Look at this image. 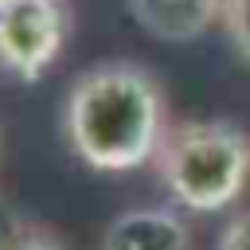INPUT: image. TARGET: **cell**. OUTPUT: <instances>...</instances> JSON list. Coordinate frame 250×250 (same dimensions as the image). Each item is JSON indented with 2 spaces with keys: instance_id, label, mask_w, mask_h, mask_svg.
Segmentation results:
<instances>
[{
  "instance_id": "1",
  "label": "cell",
  "mask_w": 250,
  "mask_h": 250,
  "mask_svg": "<svg viewBox=\"0 0 250 250\" xmlns=\"http://www.w3.org/2000/svg\"><path fill=\"white\" fill-rule=\"evenodd\" d=\"M66 141L98 172H129L156 160L168 137V105L137 62H98L66 94Z\"/></svg>"
},
{
  "instance_id": "2",
  "label": "cell",
  "mask_w": 250,
  "mask_h": 250,
  "mask_svg": "<svg viewBox=\"0 0 250 250\" xmlns=\"http://www.w3.org/2000/svg\"><path fill=\"white\" fill-rule=\"evenodd\" d=\"M156 172L191 211L230 207L250 180V137L230 121H180L156 152Z\"/></svg>"
},
{
  "instance_id": "3",
  "label": "cell",
  "mask_w": 250,
  "mask_h": 250,
  "mask_svg": "<svg viewBox=\"0 0 250 250\" xmlns=\"http://www.w3.org/2000/svg\"><path fill=\"white\" fill-rule=\"evenodd\" d=\"M66 4L62 0H16L0 12V62L20 78H39L62 51Z\"/></svg>"
},
{
  "instance_id": "4",
  "label": "cell",
  "mask_w": 250,
  "mask_h": 250,
  "mask_svg": "<svg viewBox=\"0 0 250 250\" xmlns=\"http://www.w3.org/2000/svg\"><path fill=\"white\" fill-rule=\"evenodd\" d=\"M102 250H191V238L180 215L164 207H133L109 223Z\"/></svg>"
},
{
  "instance_id": "5",
  "label": "cell",
  "mask_w": 250,
  "mask_h": 250,
  "mask_svg": "<svg viewBox=\"0 0 250 250\" xmlns=\"http://www.w3.org/2000/svg\"><path fill=\"white\" fill-rule=\"evenodd\" d=\"M133 16L156 39L184 43L223 20V0H133Z\"/></svg>"
},
{
  "instance_id": "6",
  "label": "cell",
  "mask_w": 250,
  "mask_h": 250,
  "mask_svg": "<svg viewBox=\"0 0 250 250\" xmlns=\"http://www.w3.org/2000/svg\"><path fill=\"white\" fill-rule=\"evenodd\" d=\"M223 27L242 59H250V0H223Z\"/></svg>"
},
{
  "instance_id": "7",
  "label": "cell",
  "mask_w": 250,
  "mask_h": 250,
  "mask_svg": "<svg viewBox=\"0 0 250 250\" xmlns=\"http://www.w3.org/2000/svg\"><path fill=\"white\" fill-rule=\"evenodd\" d=\"M219 250H250V211L234 215L219 238Z\"/></svg>"
},
{
  "instance_id": "8",
  "label": "cell",
  "mask_w": 250,
  "mask_h": 250,
  "mask_svg": "<svg viewBox=\"0 0 250 250\" xmlns=\"http://www.w3.org/2000/svg\"><path fill=\"white\" fill-rule=\"evenodd\" d=\"M4 250H59V246H55V238H47L43 230L23 227V230H20V234H16V238H12Z\"/></svg>"
},
{
  "instance_id": "9",
  "label": "cell",
  "mask_w": 250,
  "mask_h": 250,
  "mask_svg": "<svg viewBox=\"0 0 250 250\" xmlns=\"http://www.w3.org/2000/svg\"><path fill=\"white\" fill-rule=\"evenodd\" d=\"M20 230H23V223H20V219L12 215V207L0 199V250H4V246H8V242L20 234Z\"/></svg>"
},
{
  "instance_id": "10",
  "label": "cell",
  "mask_w": 250,
  "mask_h": 250,
  "mask_svg": "<svg viewBox=\"0 0 250 250\" xmlns=\"http://www.w3.org/2000/svg\"><path fill=\"white\" fill-rule=\"evenodd\" d=\"M12 4H16V0H0V12H4V8H12Z\"/></svg>"
}]
</instances>
